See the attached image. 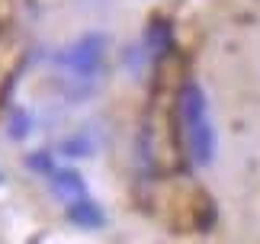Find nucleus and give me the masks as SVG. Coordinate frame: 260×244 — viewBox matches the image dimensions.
Wrapping results in <instances>:
<instances>
[{
  "mask_svg": "<svg viewBox=\"0 0 260 244\" xmlns=\"http://www.w3.org/2000/svg\"><path fill=\"white\" fill-rule=\"evenodd\" d=\"M177 119H180V132H183L186 155L193 158L196 167H209L215 161V151H218V135H215L212 113H209L206 90L199 87L196 80H186V84L180 87Z\"/></svg>",
  "mask_w": 260,
  "mask_h": 244,
  "instance_id": "nucleus-1",
  "label": "nucleus"
},
{
  "mask_svg": "<svg viewBox=\"0 0 260 244\" xmlns=\"http://www.w3.org/2000/svg\"><path fill=\"white\" fill-rule=\"evenodd\" d=\"M106 48H109V36L106 33H84L77 36L74 42H68L64 48L55 52V65L71 71L77 77H90L103 68V58H106Z\"/></svg>",
  "mask_w": 260,
  "mask_h": 244,
  "instance_id": "nucleus-2",
  "label": "nucleus"
},
{
  "mask_svg": "<svg viewBox=\"0 0 260 244\" xmlns=\"http://www.w3.org/2000/svg\"><path fill=\"white\" fill-rule=\"evenodd\" d=\"M48 183H52L55 196L61 199L64 206H71V202H77V199H87V183L71 167H55L52 174H48Z\"/></svg>",
  "mask_w": 260,
  "mask_h": 244,
  "instance_id": "nucleus-3",
  "label": "nucleus"
},
{
  "mask_svg": "<svg viewBox=\"0 0 260 244\" xmlns=\"http://www.w3.org/2000/svg\"><path fill=\"white\" fill-rule=\"evenodd\" d=\"M64 212H68V219H71L77 228H103V225H106L103 209H100L90 196L71 202V206H64Z\"/></svg>",
  "mask_w": 260,
  "mask_h": 244,
  "instance_id": "nucleus-4",
  "label": "nucleus"
},
{
  "mask_svg": "<svg viewBox=\"0 0 260 244\" xmlns=\"http://www.w3.org/2000/svg\"><path fill=\"white\" fill-rule=\"evenodd\" d=\"M0 183H4V177H0Z\"/></svg>",
  "mask_w": 260,
  "mask_h": 244,
  "instance_id": "nucleus-5",
  "label": "nucleus"
}]
</instances>
